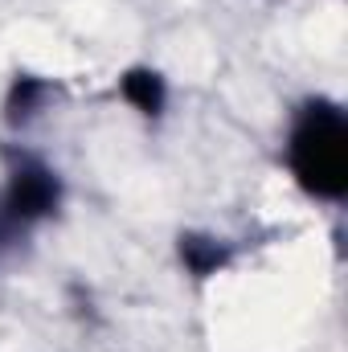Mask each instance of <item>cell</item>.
<instances>
[{
    "instance_id": "cell-3",
    "label": "cell",
    "mask_w": 348,
    "mask_h": 352,
    "mask_svg": "<svg viewBox=\"0 0 348 352\" xmlns=\"http://www.w3.org/2000/svg\"><path fill=\"white\" fill-rule=\"evenodd\" d=\"M119 98L135 111V115H144V119H160L164 115V107H168V78L156 70V66H131V70H123L119 74Z\"/></svg>"
},
{
    "instance_id": "cell-5",
    "label": "cell",
    "mask_w": 348,
    "mask_h": 352,
    "mask_svg": "<svg viewBox=\"0 0 348 352\" xmlns=\"http://www.w3.org/2000/svg\"><path fill=\"white\" fill-rule=\"evenodd\" d=\"M180 258H184V266L197 278H205V274H217L221 266L230 263V250L221 242H213V238H184L180 242Z\"/></svg>"
},
{
    "instance_id": "cell-4",
    "label": "cell",
    "mask_w": 348,
    "mask_h": 352,
    "mask_svg": "<svg viewBox=\"0 0 348 352\" xmlns=\"http://www.w3.org/2000/svg\"><path fill=\"white\" fill-rule=\"evenodd\" d=\"M41 98H45V82H41L37 74H17L8 98H4V115H8L12 123H29V119L37 115Z\"/></svg>"
},
{
    "instance_id": "cell-2",
    "label": "cell",
    "mask_w": 348,
    "mask_h": 352,
    "mask_svg": "<svg viewBox=\"0 0 348 352\" xmlns=\"http://www.w3.org/2000/svg\"><path fill=\"white\" fill-rule=\"evenodd\" d=\"M66 201V184L62 173L37 156H21L12 160V168L4 173L0 184V226L8 234L33 230L41 221H50Z\"/></svg>"
},
{
    "instance_id": "cell-1",
    "label": "cell",
    "mask_w": 348,
    "mask_h": 352,
    "mask_svg": "<svg viewBox=\"0 0 348 352\" xmlns=\"http://www.w3.org/2000/svg\"><path fill=\"white\" fill-rule=\"evenodd\" d=\"M283 160L295 188L336 205L348 192V115L336 98H307L287 127Z\"/></svg>"
},
{
    "instance_id": "cell-6",
    "label": "cell",
    "mask_w": 348,
    "mask_h": 352,
    "mask_svg": "<svg viewBox=\"0 0 348 352\" xmlns=\"http://www.w3.org/2000/svg\"><path fill=\"white\" fill-rule=\"evenodd\" d=\"M8 238H12V234H8V230L0 226V254H4V246H8Z\"/></svg>"
}]
</instances>
